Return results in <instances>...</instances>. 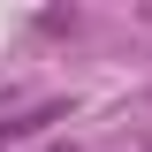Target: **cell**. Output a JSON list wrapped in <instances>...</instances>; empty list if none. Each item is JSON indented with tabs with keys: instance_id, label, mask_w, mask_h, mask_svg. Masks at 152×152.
Segmentation results:
<instances>
[{
	"instance_id": "6da1fadb",
	"label": "cell",
	"mask_w": 152,
	"mask_h": 152,
	"mask_svg": "<svg viewBox=\"0 0 152 152\" xmlns=\"http://www.w3.org/2000/svg\"><path fill=\"white\" fill-rule=\"evenodd\" d=\"M53 122H69V99H46V107L15 114V122H0V137H8V145H23V137H38V129H53Z\"/></svg>"
},
{
	"instance_id": "7a4b0ae2",
	"label": "cell",
	"mask_w": 152,
	"mask_h": 152,
	"mask_svg": "<svg viewBox=\"0 0 152 152\" xmlns=\"http://www.w3.org/2000/svg\"><path fill=\"white\" fill-rule=\"evenodd\" d=\"M38 31H46V38H61V31H76V8H46V15H38Z\"/></svg>"
},
{
	"instance_id": "3957f363",
	"label": "cell",
	"mask_w": 152,
	"mask_h": 152,
	"mask_svg": "<svg viewBox=\"0 0 152 152\" xmlns=\"http://www.w3.org/2000/svg\"><path fill=\"white\" fill-rule=\"evenodd\" d=\"M46 152H69V145H46Z\"/></svg>"
}]
</instances>
